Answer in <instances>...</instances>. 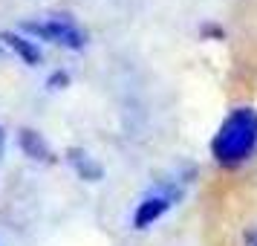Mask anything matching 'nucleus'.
<instances>
[{
	"label": "nucleus",
	"mask_w": 257,
	"mask_h": 246,
	"mask_svg": "<svg viewBox=\"0 0 257 246\" xmlns=\"http://www.w3.org/2000/svg\"><path fill=\"white\" fill-rule=\"evenodd\" d=\"M243 246H257V226H251V229L243 232Z\"/></svg>",
	"instance_id": "1a4fd4ad"
},
{
	"label": "nucleus",
	"mask_w": 257,
	"mask_h": 246,
	"mask_svg": "<svg viewBox=\"0 0 257 246\" xmlns=\"http://www.w3.org/2000/svg\"><path fill=\"white\" fill-rule=\"evenodd\" d=\"M176 200L171 197V194H165L162 188H153L151 194H145V197L136 203V211H133V229H151L153 223L159 220V217H165L168 211H171V206H174Z\"/></svg>",
	"instance_id": "7ed1b4c3"
},
{
	"label": "nucleus",
	"mask_w": 257,
	"mask_h": 246,
	"mask_svg": "<svg viewBox=\"0 0 257 246\" xmlns=\"http://www.w3.org/2000/svg\"><path fill=\"white\" fill-rule=\"evenodd\" d=\"M24 35H32L38 41H49L67 49H84L87 47V32L78 24H72L70 18H44V21H24L21 24Z\"/></svg>",
	"instance_id": "f03ea898"
},
{
	"label": "nucleus",
	"mask_w": 257,
	"mask_h": 246,
	"mask_svg": "<svg viewBox=\"0 0 257 246\" xmlns=\"http://www.w3.org/2000/svg\"><path fill=\"white\" fill-rule=\"evenodd\" d=\"M0 153H3V128H0Z\"/></svg>",
	"instance_id": "9d476101"
},
{
	"label": "nucleus",
	"mask_w": 257,
	"mask_h": 246,
	"mask_svg": "<svg viewBox=\"0 0 257 246\" xmlns=\"http://www.w3.org/2000/svg\"><path fill=\"white\" fill-rule=\"evenodd\" d=\"M67 162L72 165V171L81 177L84 183H98V180H104L101 162L95 159L93 153H87L84 148H70V151H67Z\"/></svg>",
	"instance_id": "39448f33"
},
{
	"label": "nucleus",
	"mask_w": 257,
	"mask_h": 246,
	"mask_svg": "<svg viewBox=\"0 0 257 246\" xmlns=\"http://www.w3.org/2000/svg\"><path fill=\"white\" fill-rule=\"evenodd\" d=\"M0 44L9 47L15 55L24 61V64H29V67H38V64H41V49H38V44L29 41L24 32H0Z\"/></svg>",
	"instance_id": "423d86ee"
},
{
	"label": "nucleus",
	"mask_w": 257,
	"mask_h": 246,
	"mask_svg": "<svg viewBox=\"0 0 257 246\" xmlns=\"http://www.w3.org/2000/svg\"><path fill=\"white\" fill-rule=\"evenodd\" d=\"M0 49H3V44H0Z\"/></svg>",
	"instance_id": "9b49d317"
},
{
	"label": "nucleus",
	"mask_w": 257,
	"mask_h": 246,
	"mask_svg": "<svg viewBox=\"0 0 257 246\" xmlns=\"http://www.w3.org/2000/svg\"><path fill=\"white\" fill-rule=\"evenodd\" d=\"M47 87H49V90H64V87H70V72H67V70L52 72V75L47 78Z\"/></svg>",
	"instance_id": "0eeeda50"
},
{
	"label": "nucleus",
	"mask_w": 257,
	"mask_h": 246,
	"mask_svg": "<svg viewBox=\"0 0 257 246\" xmlns=\"http://www.w3.org/2000/svg\"><path fill=\"white\" fill-rule=\"evenodd\" d=\"M199 32H202V38H214V41H222V29L217 24H202L199 26Z\"/></svg>",
	"instance_id": "6e6552de"
},
{
	"label": "nucleus",
	"mask_w": 257,
	"mask_h": 246,
	"mask_svg": "<svg viewBox=\"0 0 257 246\" xmlns=\"http://www.w3.org/2000/svg\"><path fill=\"white\" fill-rule=\"evenodd\" d=\"M18 145H21V151L32 159V162H55V153L49 148V142L38 133L35 128H21L18 130Z\"/></svg>",
	"instance_id": "20e7f679"
},
{
	"label": "nucleus",
	"mask_w": 257,
	"mask_h": 246,
	"mask_svg": "<svg viewBox=\"0 0 257 246\" xmlns=\"http://www.w3.org/2000/svg\"><path fill=\"white\" fill-rule=\"evenodd\" d=\"M257 151V110L254 107H234L220 122L211 139V156L220 168H240Z\"/></svg>",
	"instance_id": "f257e3e1"
}]
</instances>
